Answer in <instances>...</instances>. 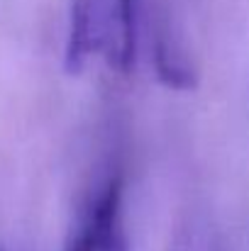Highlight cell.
I'll return each mask as SVG.
<instances>
[{"label": "cell", "mask_w": 249, "mask_h": 251, "mask_svg": "<svg viewBox=\"0 0 249 251\" xmlns=\"http://www.w3.org/2000/svg\"><path fill=\"white\" fill-rule=\"evenodd\" d=\"M125 193V173L115 166L81 202L61 251H132Z\"/></svg>", "instance_id": "7a4b0ae2"}, {"label": "cell", "mask_w": 249, "mask_h": 251, "mask_svg": "<svg viewBox=\"0 0 249 251\" xmlns=\"http://www.w3.org/2000/svg\"><path fill=\"white\" fill-rule=\"evenodd\" d=\"M154 66H157V76L168 88L191 90L195 85L193 83V78H195L193 66L181 54V49L173 47L166 37H157V42H154Z\"/></svg>", "instance_id": "3957f363"}, {"label": "cell", "mask_w": 249, "mask_h": 251, "mask_svg": "<svg viewBox=\"0 0 249 251\" xmlns=\"http://www.w3.org/2000/svg\"><path fill=\"white\" fill-rule=\"evenodd\" d=\"M0 251H2V249H0Z\"/></svg>", "instance_id": "277c9868"}, {"label": "cell", "mask_w": 249, "mask_h": 251, "mask_svg": "<svg viewBox=\"0 0 249 251\" xmlns=\"http://www.w3.org/2000/svg\"><path fill=\"white\" fill-rule=\"evenodd\" d=\"M142 0H71L64 66L71 76H130L139 49Z\"/></svg>", "instance_id": "6da1fadb"}]
</instances>
